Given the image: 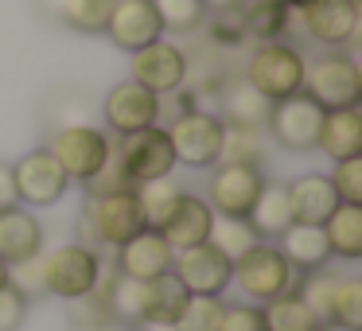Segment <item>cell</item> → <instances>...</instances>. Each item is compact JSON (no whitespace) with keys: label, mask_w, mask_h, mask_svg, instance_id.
<instances>
[{"label":"cell","mask_w":362,"mask_h":331,"mask_svg":"<svg viewBox=\"0 0 362 331\" xmlns=\"http://www.w3.org/2000/svg\"><path fill=\"white\" fill-rule=\"evenodd\" d=\"M168 141H172L175 164L187 168H206L218 164L222 152V117L214 110H191L168 121Z\"/></svg>","instance_id":"5b68a950"},{"label":"cell","mask_w":362,"mask_h":331,"mask_svg":"<svg viewBox=\"0 0 362 331\" xmlns=\"http://www.w3.org/2000/svg\"><path fill=\"white\" fill-rule=\"evenodd\" d=\"M20 207V195H16V180H12V164H0V214Z\"/></svg>","instance_id":"7bdbcfd3"},{"label":"cell","mask_w":362,"mask_h":331,"mask_svg":"<svg viewBox=\"0 0 362 331\" xmlns=\"http://www.w3.org/2000/svg\"><path fill=\"white\" fill-rule=\"evenodd\" d=\"M261 187H265V175L257 164H218L206 187V207L222 219H245Z\"/></svg>","instance_id":"30bf717a"},{"label":"cell","mask_w":362,"mask_h":331,"mask_svg":"<svg viewBox=\"0 0 362 331\" xmlns=\"http://www.w3.org/2000/svg\"><path fill=\"white\" fill-rule=\"evenodd\" d=\"M234 277H238V289L245 292L250 300L257 304H269V300L284 296V292L296 289V269L284 261V253L269 242H257L245 257L234 261Z\"/></svg>","instance_id":"3957f363"},{"label":"cell","mask_w":362,"mask_h":331,"mask_svg":"<svg viewBox=\"0 0 362 331\" xmlns=\"http://www.w3.org/2000/svg\"><path fill=\"white\" fill-rule=\"evenodd\" d=\"M133 187L136 183L125 175V168H121V160L113 156V152H110V160L102 164V172H98L94 180H86L90 195H113V191H133Z\"/></svg>","instance_id":"f35d334b"},{"label":"cell","mask_w":362,"mask_h":331,"mask_svg":"<svg viewBox=\"0 0 362 331\" xmlns=\"http://www.w3.org/2000/svg\"><path fill=\"white\" fill-rule=\"evenodd\" d=\"M12 180H16L20 203H28V207H51L71 187L63 164L47 149H35L28 156H20V164H12Z\"/></svg>","instance_id":"5bb4252c"},{"label":"cell","mask_w":362,"mask_h":331,"mask_svg":"<svg viewBox=\"0 0 362 331\" xmlns=\"http://www.w3.org/2000/svg\"><path fill=\"white\" fill-rule=\"evenodd\" d=\"M133 82H141L144 90H152L156 98L175 94L180 86H187L191 79V63H187V51L175 47L172 40H156L148 47L133 51Z\"/></svg>","instance_id":"9c48e42d"},{"label":"cell","mask_w":362,"mask_h":331,"mask_svg":"<svg viewBox=\"0 0 362 331\" xmlns=\"http://www.w3.org/2000/svg\"><path fill=\"white\" fill-rule=\"evenodd\" d=\"M175 250L164 242L160 230L144 226L136 238H129L125 245H117V273L133 277V281H156V277L172 273Z\"/></svg>","instance_id":"e0dca14e"},{"label":"cell","mask_w":362,"mask_h":331,"mask_svg":"<svg viewBox=\"0 0 362 331\" xmlns=\"http://www.w3.org/2000/svg\"><path fill=\"white\" fill-rule=\"evenodd\" d=\"M47 152L63 164L66 180L86 183L102 172V164L110 160L113 144H110V137L94 125H59V133L51 137Z\"/></svg>","instance_id":"8992f818"},{"label":"cell","mask_w":362,"mask_h":331,"mask_svg":"<svg viewBox=\"0 0 362 331\" xmlns=\"http://www.w3.org/2000/svg\"><path fill=\"white\" fill-rule=\"evenodd\" d=\"M82 226L102 245H125L144 230V214L136 203V191H113V195H86Z\"/></svg>","instance_id":"277c9868"},{"label":"cell","mask_w":362,"mask_h":331,"mask_svg":"<svg viewBox=\"0 0 362 331\" xmlns=\"http://www.w3.org/2000/svg\"><path fill=\"white\" fill-rule=\"evenodd\" d=\"M98 277H102V261L82 242L59 245L43 257V292H55L63 300H82L86 292H94Z\"/></svg>","instance_id":"52a82bcc"},{"label":"cell","mask_w":362,"mask_h":331,"mask_svg":"<svg viewBox=\"0 0 362 331\" xmlns=\"http://www.w3.org/2000/svg\"><path fill=\"white\" fill-rule=\"evenodd\" d=\"M315 149H320L323 156H331L335 164L339 160L362 156V113H358V105H354V110H327L323 113Z\"/></svg>","instance_id":"44dd1931"},{"label":"cell","mask_w":362,"mask_h":331,"mask_svg":"<svg viewBox=\"0 0 362 331\" xmlns=\"http://www.w3.org/2000/svg\"><path fill=\"white\" fill-rule=\"evenodd\" d=\"M351 8H354V12H358V16H362V0H351Z\"/></svg>","instance_id":"7dc6e473"},{"label":"cell","mask_w":362,"mask_h":331,"mask_svg":"<svg viewBox=\"0 0 362 331\" xmlns=\"http://www.w3.org/2000/svg\"><path fill=\"white\" fill-rule=\"evenodd\" d=\"M323 234L335 257L343 261H358L362 257V207L354 203H339L331 211V219L323 222Z\"/></svg>","instance_id":"484cf974"},{"label":"cell","mask_w":362,"mask_h":331,"mask_svg":"<svg viewBox=\"0 0 362 331\" xmlns=\"http://www.w3.org/2000/svg\"><path fill=\"white\" fill-rule=\"evenodd\" d=\"M245 0H206V8H242Z\"/></svg>","instance_id":"f6af8a7d"},{"label":"cell","mask_w":362,"mask_h":331,"mask_svg":"<svg viewBox=\"0 0 362 331\" xmlns=\"http://www.w3.org/2000/svg\"><path fill=\"white\" fill-rule=\"evenodd\" d=\"M222 312H226L222 296H187V308L172 331H218Z\"/></svg>","instance_id":"d590c367"},{"label":"cell","mask_w":362,"mask_h":331,"mask_svg":"<svg viewBox=\"0 0 362 331\" xmlns=\"http://www.w3.org/2000/svg\"><path fill=\"white\" fill-rule=\"evenodd\" d=\"M218 105H222V125H242V129H265L269 110H273V102H265L250 82L222 86Z\"/></svg>","instance_id":"cb8c5ba5"},{"label":"cell","mask_w":362,"mask_h":331,"mask_svg":"<svg viewBox=\"0 0 362 331\" xmlns=\"http://www.w3.org/2000/svg\"><path fill=\"white\" fill-rule=\"evenodd\" d=\"M0 289H8V265L0 261Z\"/></svg>","instance_id":"bcb514c9"},{"label":"cell","mask_w":362,"mask_h":331,"mask_svg":"<svg viewBox=\"0 0 362 331\" xmlns=\"http://www.w3.org/2000/svg\"><path fill=\"white\" fill-rule=\"evenodd\" d=\"M323 113L320 105L312 102L308 94H292L284 102H273L269 110V133L281 149H292V152H312L315 141H320V125H323Z\"/></svg>","instance_id":"7c38bea8"},{"label":"cell","mask_w":362,"mask_h":331,"mask_svg":"<svg viewBox=\"0 0 362 331\" xmlns=\"http://www.w3.org/2000/svg\"><path fill=\"white\" fill-rule=\"evenodd\" d=\"M242 20H245V35L261 43L281 40L284 32H292L288 12H284L281 0H245L242 4Z\"/></svg>","instance_id":"f1b7e54d"},{"label":"cell","mask_w":362,"mask_h":331,"mask_svg":"<svg viewBox=\"0 0 362 331\" xmlns=\"http://www.w3.org/2000/svg\"><path fill=\"white\" fill-rule=\"evenodd\" d=\"M187 308V289L175 281V273H164L144 284V308H141V327H164L172 331L175 320Z\"/></svg>","instance_id":"7402d4cb"},{"label":"cell","mask_w":362,"mask_h":331,"mask_svg":"<svg viewBox=\"0 0 362 331\" xmlns=\"http://www.w3.org/2000/svg\"><path fill=\"white\" fill-rule=\"evenodd\" d=\"M43 8L55 20H63L66 28L86 35H102L105 24H110L113 0H43Z\"/></svg>","instance_id":"4316f807"},{"label":"cell","mask_w":362,"mask_h":331,"mask_svg":"<svg viewBox=\"0 0 362 331\" xmlns=\"http://www.w3.org/2000/svg\"><path fill=\"white\" fill-rule=\"evenodd\" d=\"M261 312H265V327L269 331H323V323L315 320V312L296 296V289L284 292V296H276V300H269Z\"/></svg>","instance_id":"f546056e"},{"label":"cell","mask_w":362,"mask_h":331,"mask_svg":"<svg viewBox=\"0 0 362 331\" xmlns=\"http://www.w3.org/2000/svg\"><path fill=\"white\" fill-rule=\"evenodd\" d=\"M304 63L296 47L273 40V43H257L245 63V82L257 90L265 102H284L292 94H304Z\"/></svg>","instance_id":"6da1fadb"},{"label":"cell","mask_w":362,"mask_h":331,"mask_svg":"<svg viewBox=\"0 0 362 331\" xmlns=\"http://www.w3.org/2000/svg\"><path fill=\"white\" fill-rule=\"evenodd\" d=\"M261 129H242V125H222V152L218 164H261Z\"/></svg>","instance_id":"1f68e13d"},{"label":"cell","mask_w":362,"mask_h":331,"mask_svg":"<svg viewBox=\"0 0 362 331\" xmlns=\"http://www.w3.org/2000/svg\"><path fill=\"white\" fill-rule=\"evenodd\" d=\"M211 226H214V211L206 207V199L183 191V199L175 203L172 219L160 226V234H164V242L180 253V250H191V245H203L206 238H211Z\"/></svg>","instance_id":"ac0fdd59"},{"label":"cell","mask_w":362,"mask_h":331,"mask_svg":"<svg viewBox=\"0 0 362 331\" xmlns=\"http://www.w3.org/2000/svg\"><path fill=\"white\" fill-rule=\"evenodd\" d=\"M245 219H250V226L261 234V242H265V238H281L284 230L292 226V207H288L284 183H265Z\"/></svg>","instance_id":"d4e9b609"},{"label":"cell","mask_w":362,"mask_h":331,"mask_svg":"<svg viewBox=\"0 0 362 331\" xmlns=\"http://www.w3.org/2000/svg\"><path fill=\"white\" fill-rule=\"evenodd\" d=\"M206 242L218 253H226L230 261H238L261 242V234L250 226V219H222V214H214V226H211V238H206Z\"/></svg>","instance_id":"4dcf8cb0"},{"label":"cell","mask_w":362,"mask_h":331,"mask_svg":"<svg viewBox=\"0 0 362 331\" xmlns=\"http://www.w3.org/2000/svg\"><path fill=\"white\" fill-rule=\"evenodd\" d=\"M327 180H331V187H335L339 203H354V207H362V156H354V160H339L335 172H331Z\"/></svg>","instance_id":"74e56055"},{"label":"cell","mask_w":362,"mask_h":331,"mask_svg":"<svg viewBox=\"0 0 362 331\" xmlns=\"http://www.w3.org/2000/svg\"><path fill=\"white\" fill-rule=\"evenodd\" d=\"M218 331H269L265 327V312L253 308V304H226Z\"/></svg>","instance_id":"ab89813d"},{"label":"cell","mask_w":362,"mask_h":331,"mask_svg":"<svg viewBox=\"0 0 362 331\" xmlns=\"http://www.w3.org/2000/svg\"><path fill=\"white\" fill-rule=\"evenodd\" d=\"M43 250V226L35 214H28L24 207L0 214V261L4 265H20V261L35 257Z\"/></svg>","instance_id":"ffe728a7"},{"label":"cell","mask_w":362,"mask_h":331,"mask_svg":"<svg viewBox=\"0 0 362 331\" xmlns=\"http://www.w3.org/2000/svg\"><path fill=\"white\" fill-rule=\"evenodd\" d=\"M276 250L284 253L296 273H315L331 261V245H327V234L323 226H304V222H292L288 230L281 234V245Z\"/></svg>","instance_id":"603a6c76"},{"label":"cell","mask_w":362,"mask_h":331,"mask_svg":"<svg viewBox=\"0 0 362 331\" xmlns=\"http://www.w3.org/2000/svg\"><path fill=\"white\" fill-rule=\"evenodd\" d=\"M203 4H206V0H203Z\"/></svg>","instance_id":"f907efd6"},{"label":"cell","mask_w":362,"mask_h":331,"mask_svg":"<svg viewBox=\"0 0 362 331\" xmlns=\"http://www.w3.org/2000/svg\"><path fill=\"white\" fill-rule=\"evenodd\" d=\"M304 94L320 110H354L362 102V71L351 55L327 51L304 63Z\"/></svg>","instance_id":"7a4b0ae2"},{"label":"cell","mask_w":362,"mask_h":331,"mask_svg":"<svg viewBox=\"0 0 362 331\" xmlns=\"http://www.w3.org/2000/svg\"><path fill=\"white\" fill-rule=\"evenodd\" d=\"M281 4H284V12H288V24H292V20L300 16V8H308L312 0H281Z\"/></svg>","instance_id":"ee69618b"},{"label":"cell","mask_w":362,"mask_h":331,"mask_svg":"<svg viewBox=\"0 0 362 331\" xmlns=\"http://www.w3.org/2000/svg\"><path fill=\"white\" fill-rule=\"evenodd\" d=\"M113 156L121 160L125 175L133 183H148V180H164V175L175 172V152L172 141H168L164 125H148L141 133H125L113 149Z\"/></svg>","instance_id":"ba28073f"},{"label":"cell","mask_w":362,"mask_h":331,"mask_svg":"<svg viewBox=\"0 0 362 331\" xmlns=\"http://www.w3.org/2000/svg\"><path fill=\"white\" fill-rule=\"evenodd\" d=\"M136 203H141V214H144V226L148 230H160L168 219H172L175 203L183 199V187L164 175V180H148V183H136Z\"/></svg>","instance_id":"83f0119b"},{"label":"cell","mask_w":362,"mask_h":331,"mask_svg":"<svg viewBox=\"0 0 362 331\" xmlns=\"http://www.w3.org/2000/svg\"><path fill=\"white\" fill-rule=\"evenodd\" d=\"M292 28H304V35L323 47H343L358 35V12L351 8V0H312L308 8H300Z\"/></svg>","instance_id":"2e32d148"},{"label":"cell","mask_w":362,"mask_h":331,"mask_svg":"<svg viewBox=\"0 0 362 331\" xmlns=\"http://www.w3.org/2000/svg\"><path fill=\"white\" fill-rule=\"evenodd\" d=\"M8 284H12V289H20L24 296L43 292V253L20 261V265H8Z\"/></svg>","instance_id":"60d3db41"},{"label":"cell","mask_w":362,"mask_h":331,"mask_svg":"<svg viewBox=\"0 0 362 331\" xmlns=\"http://www.w3.org/2000/svg\"><path fill=\"white\" fill-rule=\"evenodd\" d=\"M211 35L218 47H242V43H250L242 8H214L211 12Z\"/></svg>","instance_id":"8d00e7d4"},{"label":"cell","mask_w":362,"mask_h":331,"mask_svg":"<svg viewBox=\"0 0 362 331\" xmlns=\"http://www.w3.org/2000/svg\"><path fill=\"white\" fill-rule=\"evenodd\" d=\"M136 331H164V327H136Z\"/></svg>","instance_id":"c3c4849f"},{"label":"cell","mask_w":362,"mask_h":331,"mask_svg":"<svg viewBox=\"0 0 362 331\" xmlns=\"http://www.w3.org/2000/svg\"><path fill=\"white\" fill-rule=\"evenodd\" d=\"M323 331H343V327H323Z\"/></svg>","instance_id":"681fc988"},{"label":"cell","mask_w":362,"mask_h":331,"mask_svg":"<svg viewBox=\"0 0 362 331\" xmlns=\"http://www.w3.org/2000/svg\"><path fill=\"white\" fill-rule=\"evenodd\" d=\"M24 312H28V296L20 289H0V331H20L24 323Z\"/></svg>","instance_id":"b9f144b4"},{"label":"cell","mask_w":362,"mask_h":331,"mask_svg":"<svg viewBox=\"0 0 362 331\" xmlns=\"http://www.w3.org/2000/svg\"><path fill=\"white\" fill-rule=\"evenodd\" d=\"M335 284L339 277L327 273V269H315V273H304V281H296V296L304 300L315 312V320L327 327L331 323V300H335Z\"/></svg>","instance_id":"836d02e7"},{"label":"cell","mask_w":362,"mask_h":331,"mask_svg":"<svg viewBox=\"0 0 362 331\" xmlns=\"http://www.w3.org/2000/svg\"><path fill=\"white\" fill-rule=\"evenodd\" d=\"M152 8H156L160 24L164 32H195L206 16V4L203 0H152Z\"/></svg>","instance_id":"e575fe53"},{"label":"cell","mask_w":362,"mask_h":331,"mask_svg":"<svg viewBox=\"0 0 362 331\" xmlns=\"http://www.w3.org/2000/svg\"><path fill=\"white\" fill-rule=\"evenodd\" d=\"M172 273L187 289V296H222L226 284L234 281V261L226 253H218L211 242H203L175 253Z\"/></svg>","instance_id":"8fae6325"},{"label":"cell","mask_w":362,"mask_h":331,"mask_svg":"<svg viewBox=\"0 0 362 331\" xmlns=\"http://www.w3.org/2000/svg\"><path fill=\"white\" fill-rule=\"evenodd\" d=\"M327 327L362 331V281L358 277H339L335 300H331V323Z\"/></svg>","instance_id":"d6a6232c"},{"label":"cell","mask_w":362,"mask_h":331,"mask_svg":"<svg viewBox=\"0 0 362 331\" xmlns=\"http://www.w3.org/2000/svg\"><path fill=\"white\" fill-rule=\"evenodd\" d=\"M105 35H110L113 47L121 51H141L148 43H156L164 35V24H160L152 0H113L110 24H105Z\"/></svg>","instance_id":"9a60e30c"},{"label":"cell","mask_w":362,"mask_h":331,"mask_svg":"<svg viewBox=\"0 0 362 331\" xmlns=\"http://www.w3.org/2000/svg\"><path fill=\"white\" fill-rule=\"evenodd\" d=\"M102 117L113 133H141L148 125H160L164 117V98H156L152 90H144L141 82H117V86L105 94V105H102Z\"/></svg>","instance_id":"4fadbf2b"},{"label":"cell","mask_w":362,"mask_h":331,"mask_svg":"<svg viewBox=\"0 0 362 331\" xmlns=\"http://www.w3.org/2000/svg\"><path fill=\"white\" fill-rule=\"evenodd\" d=\"M288 191V207H292V222H304V226H323L331 219V211L339 207V195L331 187L327 175H300V180L284 183Z\"/></svg>","instance_id":"d6986e66"}]
</instances>
